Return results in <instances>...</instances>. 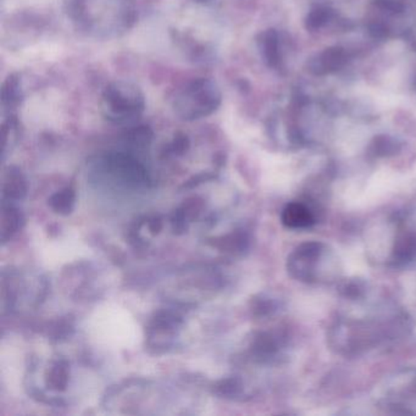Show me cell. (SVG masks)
<instances>
[{
	"label": "cell",
	"instance_id": "obj_1",
	"mask_svg": "<svg viewBox=\"0 0 416 416\" xmlns=\"http://www.w3.org/2000/svg\"><path fill=\"white\" fill-rule=\"evenodd\" d=\"M409 324L403 312H390L380 317H366L365 320L341 319L334 324L329 334L331 346L343 354H358L386 341L403 337Z\"/></svg>",
	"mask_w": 416,
	"mask_h": 416
},
{
	"label": "cell",
	"instance_id": "obj_2",
	"mask_svg": "<svg viewBox=\"0 0 416 416\" xmlns=\"http://www.w3.org/2000/svg\"><path fill=\"white\" fill-rule=\"evenodd\" d=\"M175 114L185 121H198L217 113L222 104V93L210 78H193L178 88L173 98Z\"/></svg>",
	"mask_w": 416,
	"mask_h": 416
},
{
	"label": "cell",
	"instance_id": "obj_3",
	"mask_svg": "<svg viewBox=\"0 0 416 416\" xmlns=\"http://www.w3.org/2000/svg\"><path fill=\"white\" fill-rule=\"evenodd\" d=\"M147 108L143 91L131 81L109 83L100 98V110L105 120L114 125H128L138 120Z\"/></svg>",
	"mask_w": 416,
	"mask_h": 416
},
{
	"label": "cell",
	"instance_id": "obj_4",
	"mask_svg": "<svg viewBox=\"0 0 416 416\" xmlns=\"http://www.w3.org/2000/svg\"><path fill=\"white\" fill-rule=\"evenodd\" d=\"M334 265L336 261L324 243L307 242L290 254L287 269L300 281L319 282L334 275Z\"/></svg>",
	"mask_w": 416,
	"mask_h": 416
},
{
	"label": "cell",
	"instance_id": "obj_5",
	"mask_svg": "<svg viewBox=\"0 0 416 416\" xmlns=\"http://www.w3.org/2000/svg\"><path fill=\"white\" fill-rule=\"evenodd\" d=\"M404 373L395 378V382L387 388L386 399L388 407H393L395 412L416 414V370Z\"/></svg>",
	"mask_w": 416,
	"mask_h": 416
},
{
	"label": "cell",
	"instance_id": "obj_6",
	"mask_svg": "<svg viewBox=\"0 0 416 416\" xmlns=\"http://www.w3.org/2000/svg\"><path fill=\"white\" fill-rule=\"evenodd\" d=\"M347 62V54L342 48L334 47L326 49L325 52L317 55L315 60L309 64L310 72L314 75H326L336 72L342 69Z\"/></svg>",
	"mask_w": 416,
	"mask_h": 416
},
{
	"label": "cell",
	"instance_id": "obj_7",
	"mask_svg": "<svg viewBox=\"0 0 416 416\" xmlns=\"http://www.w3.org/2000/svg\"><path fill=\"white\" fill-rule=\"evenodd\" d=\"M282 224L287 229L304 230L315 224V215L312 210L302 203H290L283 209L281 215Z\"/></svg>",
	"mask_w": 416,
	"mask_h": 416
},
{
	"label": "cell",
	"instance_id": "obj_8",
	"mask_svg": "<svg viewBox=\"0 0 416 416\" xmlns=\"http://www.w3.org/2000/svg\"><path fill=\"white\" fill-rule=\"evenodd\" d=\"M1 108L6 113L11 114L22 104L25 99L22 89L21 77L18 74H11L6 77L1 86Z\"/></svg>",
	"mask_w": 416,
	"mask_h": 416
},
{
	"label": "cell",
	"instance_id": "obj_9",
	"mask_svg": "<svg viewBox=\"0 0 416 416\" xmlns=\"http://www.w3.org/2000/svg\"><path fill=\"white\" fill-rule=\"evenodd\" d=\"M261 57L265 64L271 69H280L282 62L281 48H280V37L275 30L263 32L258 39Z\"/></svg>",
	"mask_w": 416,
	"mask_h": 416
},
{
	"label": "cell",
	"instance_id": "obj_10",
	"mask_svg": "<svg viewBox=\"0 0 416 416\" xmlns=\"http://www.w3.org/2000/svg\"><path fill=\"white\" fill-rule=\"evenodd\" d=\"M416 258V234H404L397 239L393 259L397 263H407Z\"/></svg>",
	"mask_w": 416,
	"mask_h": 416
},
{
	"label": "cell",
	"instance_id": "obj_11",
	"mask_svg": "<svg viewBox=\"0 0 416 416\" xmlns=\"http://www.w3.org/2000/svg\"><path fill=\"white\" fill-rule=\"evenodd\" d=\"M152 139L153 131L148 126L135 127L126 135L127 143L135 148L148 147L152 142Z\"/></svg>",
	"mask_w": 416,
	"mask_h": 416
},
{
	"label": "cell",
	"instance_id": "obj_12",
	"mask_svg": "<svg viewBox=\"0 0 416 416\" xmlns=\"http://www.w3.org/2000/svg\"><path fill=\"white\" fill-rule=\"evenodd\" d=\"M399 148L398 142L388 136H378L373 143V153L378 156L393 155L398 152Z\"/></svg>",
	"mask_w": 416,
	"mask_h": 416
},
{
	"label": "cell",
	"instance_id": "obj_13",
	"mask_svg": "<svg viewBox=\"0 0 416 416\" xmlns=\"http://www.w3.org/2000/svg\"><path fill=\"white\" fill-rule=\"evenodd\" d=\"M331 15H332L331 10L325 6H317L309 13L305 20V26L310 31L319 30L329 22Z\"/></svg>",
	"mask_w": 416,
	"mask_h": 416
},
{
	"label": "cell",
	"instance_id": "obj_14",
	"mask_svg": "<svg viewBox=\"0 0 416 416\" xmlns=\"http://www.w3.org/2000/svg\"><path fill=\"white\" fill-rule=\"evenodd\" d=\"M3 132L5 136L4 153H6L13 147V144L16 143L18 138L20 125L18 117L10 114V116L3 124Z\"/></svg>",
	"mask_w": 416,
	"mask_h": 416
},
{
	"label": "cell",
	"instance_id": "obj_15",
	"mask_svg": "<svg viewBox=\"0 0 416 416\" xmlns=\"http://www.w3.org/2000/svg\"><path fill=\"white\" fill-rule=\"evenodd\" d=\"M74 191L67 188V190H64V191L59 192L54 195L50 200V204L58 213H70V210L74 205Z\"/></svg>",
	"mask_w": 416,
	"mask_h": 416
},
{
	"label": "cell",
	"instance_id": "obj_16",
	"mask_svg": "<svg viewBox=\"0 0 416 416\" xmlns=\"http://www.w3.org/2000/svg\"><path fill=\"white\" fill-rule=\"evenodd\" d=\"M373 4L383 13H390V15L403 13L404 10V5L398 0H375Z\"/></svg>",
	"mask_w": 416,
	"mask_h": 416
},
{
	"label": "cell",
	"instance_id": "obj_17",
	"mask_svg": "<svg viewBox=\"0 0 416 416\" xmlns=\"http://www.w3.org/2000/svg\"><path fill=\"white\" fill-rule=\"evenodd\" d=\"M6 187H9L6 191L9 193L10 195H13V197H20L21 193H23L25 191V188H23V181L21 180V176L18 174H11L9 175V182L6 183Z\"/></svg>",
	"mask_w": 416,
	"mask_h": 416
},
{
	"label": "cell",
	"instance_id": "obj_18",
	"mask_svg": "<svg viewBox=\"0 0 416 416\" xmlns=\"http://www.w3.org/2000/svg\"><path fill=\"white\" fill-rule=\"evenodd\" d=\"M52 375L55 376V378H50V383H52L53 386L55 387V388H59V387L64 388L66 383L65 370L61 366H57V368H54Z\"/></svg>",
	"mask_w": 416,
	"mask_h": 416
},
{
	"label": "cell",
	"instance_id": "obj_19",
	"mask_svg": "<svg viewBox=\"0 0 416 416\" xmlns=\"http://www.w3.org/2000/svg\"><path fill=\"white\" fill-rule=\"evenodd\" d=\"M370 32H371V35H373L375 38H383V37L386 35L387 30L383 25L375 23V25L370 27Z\"/></svg>",
	"mask_w": 416,
	"mask_h": 416
},
{
	"label": "cell",
	"instance_id": "obj_20",
	"mask_svg": "<svg viewBox=\"0 0 416 416\" xmlns=\"http://www.w3.org/2000/svg\"><path fill=\"white\" fill-rule=\"evenodd\" d=\"M197 3H209V1H214V0H195Z\"/></svg>",
	"mask_w": 416,
	"mask_h": 416
},
{
	"label": "cell",
	"instance_id": "obj_21",
	"mask_svg": "<svg viewBox=\"0 0 416 416\" xmlns=\"http://www.w3.org/2000/svg\"><path fill=\"white\" fill-rule=\"evenodd\" d=\"M414 88H416V80L414 81Z\"/></svg>",
	"mask_w": 416,
	"mask_h": 416
}]
</instances>
